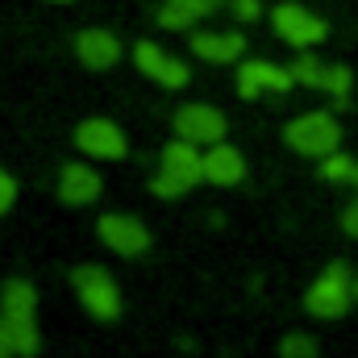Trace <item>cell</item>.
<instances>
[{"label":"cell","instance_id":"2","mask_svg":"<svg viewBox=\"0 0 358 358\" xmlns=\"http://www.w3.org/2000/svg\"><path fill=\"white\" fill-rule=\"evenodd\" d=\"M76 292L96 321H117L121 317V292L104 267H76Z\"/></svg>","mask_w":358,"mask_h":358},{"label":"cell","instance_id":"8","mask_svg":"<svg viewBox=\"0 0 358 358\" xmlns=\"http://www.w3.org/2000/svg\"><path fill=\"white\" fill-rule=\"evenodd\" d=\"M134 63L146 71V80H155V84H163V88H183L192 76H187V67L171 59V55H163L155 42H138L134 46Z\"/></svg>","mask_w":358,"mask_h":358},{"label":"cell","instance_id":"3","mask_svg":"<svg viewBox=\"0 0 358 358\" xmlns=\"http://www.w3.org/2000/svg\"><path fill=\"white\" fill-rule=\"evenodd\" d=\"M350 283H355V279L346 275V263L325 267V275H321V279L308 287V296H304L308 313H317V317H342L346 304H350V296H355Z\"/></svg>","mask_w":358,"mask_h":358},{"label":"cell","instance_id":"25","mask_svg":"<svg viewBox=\"0 0 358 358\" xmlns=\"http://www.w3.org/2000/svg\"><path fill=\"white\" fill-rule=\"evenodd\" d=\"M0 358H17V350H13V342L4 338V329H0Z\"/></svg>","mask_w":358,"mask_h":358},{"label":"cell","instance_id":"23","mask_svg":"<svg viewBox=\"0 0 358 358\" xmlns=\"http://www.w3.org/2000/svg\"><path fill=\"white\" fill-rule=\"evenodd\" d=\"M234 13H238L242 21H255V17H259V0H234Z\"/></svg>","mask_w":358,"mask_h":358},{"label":"cell","instance_id":"14","mask_svg":"<svg viewBox=\"0 0 358 358\" xmlns=\"http://www.w3.org/2000/svg\"><path fill=\"white\" fill-rule=\"evenodd\" d=\"M59 196H63L67 204H92V200L100 196V176H96L92 167L71 163V167H63V176H59Z\"/></svg>","mask_w":358,"mask_h":358},{"label":"cell","instance_id":"9","mask_svg":"<svg viewBox=\"0 0 358 358\" xmlns=\"http://www.w3.org/2000/svg\"><path fill=\"white\" fill-rule=\"evenodd\" d=\"M292 84H296L292 71H283V67H275V63H263V59H255V63H246V67L238 71V92H242L246 100H255L259 92H287Z\"/></svg>","mask_w":358,"mask_h":358},{"label":"cell","instance_id":"28","mask_svg":"<svg viewBox=\"0 0 358 358\" xmlns=\"http://www.w3.org/2000/svg\"><path fill=\"white\" fill-rule=\"evenodd\" d=\"M213 4H217V0H213Z\"/></svg>","mask_w":358,"mask_h":358},{"label":"cell","instance_id":"11","mask_svg":"<svg viewBox=\"0 0 358 358\" xmlns=\"http://www.w3.org/2000/svg\"><path fill=\"white\" fill-rule=\"evenodd\" d=\"M76 50H80V63L92 67V71H104V67H113L121 59V46H117V38L108 29H84L76 38Z\"/></svg>","mask_w":358,"mask_h":358},{"label":"cell","instance_id":"21","mask_svg":"<svg viewBox=\"0 0 358 358\" xmlns=\"http://www.w3.org/2000/svg\"><path fill=\"white\" fill-rule=\"evenodd\" d=\"M150 187H155V196H163V200H176V196H183V192H187L192 183H183V179L171 176V171H159Z\"/></svg>","mask_w":358,"mask_h":358},{"label":"cell","instance_id":"19","mask_svg":"<svg viewBox=\"0 0 358 358\" xmlns=\"http://www.w3.org/2000/svg\"><path fill=\"white\" fill-rule=\"evenodd\" d=\"M321 171H325V179H334V183H358V163L350 155H342V150L325 155L321 159Z\"/></svg>","mask_w":358,"mask_h":358},{"label":"cell","instance_id":"6","mask_svg":"<svg viewBox=\"0 0 358 358\" xmlns=\"http://www.w3.org/2000/svg\"><path fill=\"white\" fill-rule=\"evenodd\" d=\"M275 34L287 42V46H317L325 38V21L313 17L308 8L300 4H279L275 8Z\"/></svg>","mask_w":358,"mask_h":358},{"label":"cell","instance_id":"4","mask_svg":"<svg viewBox=\"0 0 358 358\" xmlns=\"http://www.w3.org/2000/svg\"><path fill=\"white\" fill-rule=\"evenodd\" d=\"M96 229H100L104 246H108V250H117V255H125V259H134V255H142V250L150 246L146 225H142L138 217H129V213H104Z\"/></svg>","mask_w":358,"mask_h":358},{"label":"cell","instance_id":"24","mask_svg":"<svg viewBox=\"0 0 358 358\" xmlns=\"http://www.w3.org/2000/svg\"><path fill=\"white\" fill-rule=\"evenodd\" d=\"M342 225H346V234H350V238H358V200L342 213Z\"/></svg>","mask_w":358,"mask_h":358},{"label":"cell","instance_id":"16","mask_svg":"<svg viewBox=\"0 0 358 358\" xmlns=\"http://www.w3.org/2000/svg\"><path fill=\"white\" fill-rule=\"evenodd\" d=\"M0 329H4V338L13 342L17 358L38 355V325H34V317H8V313H0Z\"/></svg>","mask_w":358,"mask_h":358},{"label":"cell","instance_id":"15","mask_svg":"<svg viewBox=\"0 0 358 358\" xmlns=\"http://www.w3.org/2000/svg\"><path fill=\"white\" fill-rule=\"evenodd\" d=\"M192 50L208 63H234L242 50H246V38L242 34H196L192 38Z\"/></svg>","mask_w":358,"mask_h":358},{"label":"cell","instance_id":"5","mask_svg":"<svg viewBox=\"0 0 358 358\" xmlns=\"http://www.w3.org/2000/svg\"><path fill=\"white\" fill-rule=\"evenodd\" d=\"M176 134L196 146H217L225 138V117L213 104H187L176 113Z\"/></svg>","mask_w":358,"mask_h":358},{"label":"cell","instance_id":"1","mask_svg":"<svg viewBox=\"0 0 358 358\" xmlns=\"http://www.w3.org/2000/svg\"><path fill=\"white\" fill-rule=\"evenodd\" d=\"M287 146L296 155H313V159H325L342 146V129L329 113H308V117H296L287 129H283Z\"/></svg>","mask_w":358,"mask_h":358},{"label":"cell","instance_id":"18","mask_svg":"<svg viewBox=\"0 0 358 358\" xmlns=\"http://www.w3.org/2000/svg\"><path fill=\"white\" fill-rule=\"evenodd\" d=\"M204 13H213V0H167V4L159 8V21H163L167 29H187V25H196Z\"/></svg>","mask_w":358,"mask_h":358},{"label":"cell","instance_id":"10","mask_svg":"<svg viewBox=\"0 0 358 358\" xmlns=\"http://www.w3.org/2000/svg\"><path fill=\"white\" fill-rule=\"evenodd\" d=\"M292 76H296V84L334 92V96H346V92H350V71H346V67H325V63H317L313 55H300V59L292 63Z\"/></svg>","mask_w":358,"mask_h":358},{"label":"cell","instance_id":"13","mask_svg":"<svg viewBox=\"0 0 358 358\" xmlns=\"http://www.w3.org/2000/svg\"><path fill=\"white\" fill-rule=\"evenodd\" d=\"M246 176V159L234 150V146H213L208 155H204V179L208 183H221V187H229V183H238V179Z\"/></svg>","mask_w":358,"mask_h":358},{"label":"cell","instance_id":"17","mask_svg":"<svg viewBox=\"0 0 358 358\" xmlns=\"http://www.w3.org/2000/svg\"><path fill=\"white\" fill-rule=\"evenodd\" d=\"M0 313L8 317H34L38 313V292L29 279H8L4 292H0Z\"/></svg>","mask_w":358,"mask_h":358},{"label":"cell","instance_id":"7","mask_svg":"<svg viewBox=\"0 0 358 358\" xmlns=\"http://www.w3.org/2000/svg\"><path fill=\"white\" fill-rule=\"evenodd\" d=\"M76 146L92 155V159H125V134L113 125V121H104V117H92L84 121L80 129H76Z\"/></svg>","mask_w":358,"mask_h":358},{"label":"cell","instance_id":"26","mask_svg":"<svg viewBox=\"0 0 358 358\" xmlns=\"http://www.w3.org/2000/svg\"><path fill=\"white\" fill-rule=\"evenodd\" d=\"M350 287H355V300H358V279H355V283H350Z\"/></svg>","mask_w":358,"mask_h":358},{"label":"cell","instance_id":"27","mask_svg":"<svg viewBox=\"0 0 358 358\" xmlns=\"http://www.w3.org/2000/svg\"><path fill=\"white\" fill-rule=\"evenodd\" d=\"M55 4H67V0H55Z\"/></svg>","mask_w":358,"mask_h":358},{"label":"cell","instance_id":"22","mask_svg":"<svg viewBox=\"0 0 358 358\" xmlns=\"http://www.w3.org/2000/svg\"><path fill=\"white\" fill-rule=\"evenodd\" d=\"M13 200H17V183H13V176H8V171H0V213H4Z\"/></svg>","mask_w":358,"mask_h":358},{"label":"cell","instance_id":"20","mask_svg":"<svg viewBox=\"0 0 358 358\" xmlns=\"http://www.w3.org/2000/svg\"><path fill=\"white\" fill-rule=\"evenodd\" d=\"M279 355L283 358H317V342L304 338V334H287V338L279 342Z\"/></svg>","mask_w":358,"mask_h":358},{"label":"cell","instance_id":"12","mask_svg":"<svg viewBox=\"0 0 358 358\" xmlns=\"http://www.w3.org/2000/svg\"><path fill=\"white\" fill-rule=\"evenodd\" d=\"M163 171H171V176H179L183 183H200L204 179V155L196 150V142H187V138H179V142H171L167 150H163Z\"/></svg>","mask_w":358,"mask_h":358}]
</instances>
